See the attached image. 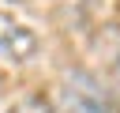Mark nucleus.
Returning a JSON list of instances; mask_svg holds the SVG:
<instances>
[{
    "mask_svg": "<svg viewBox=\"0 0 120 113\" xmlns=\"http://www.w3.org/2000/svg\"><path fill=\"white\" fill-rule=\"evenodd\" d=\"M60 94H64V105L68 113H120L112 94L82 68H71L60 83Z\"/></svg>",
    "mask_w": 120,
    "mask_h": 113,
    "instance_id": "1",
    "label": "nucleus"
},
{
    "mask_svg": "<svg viewBox=\"0 0 120 113\" xmlns=\"http://www.w3.org/2000/svg\"><path fill=\"white\" fill-rule=\"evenodd\" d=\"M38 49H41L38 34L26 23H19L15 15L0 11V56L11 60V64H26V60L38 56Z\"/></svg>",
    "mask_w": 120,
    "mask_h": 113,
    "instance_id": "2",
    "label": "nucleus"
},
{
    "mask_svg": "<svg viewBox=\"0 0 120 113\" xmlns=\"http://www.w3.org/2000/svg\"><path fill=\"white\" fill-rule=\"evenodd\" d=\"M112 83H116V94H120V64H116V72H112Z\"/></svg>",
    "mask_w": 120,
    "mask_h": 113,
    "instance_id": "3",
    "label": "nucleus"
}]
</instances>
